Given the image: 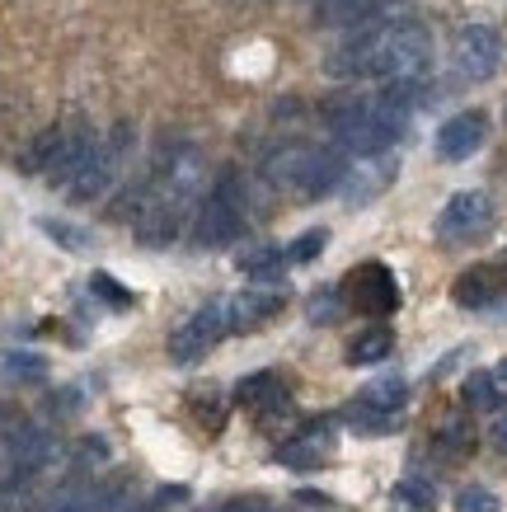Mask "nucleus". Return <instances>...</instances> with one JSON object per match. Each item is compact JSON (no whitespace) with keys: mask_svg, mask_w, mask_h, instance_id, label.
<instances>
[{"mask_svg":"<svg viewBox=\"0 0 507 512\" xmlns=\"http://www.w3.org/2000/svg\"><path fill=\"white\" fill-rule=\"evenodd\" d=\"M432 66V38L418 19H371L357 24V33L324 62V71L338 80H381L404 85L423 80Z\"/></svg>","mask_w":507,"mask_h":512,"instance_id":"obj_1","label":"nucleus"},{"mask_svg":"<svg viewBox=\"0 0 507 512\" xmlns=\"http://www.w3.org/2000/svg\"><path fill=\"white\" fill-rule=\"evenodd\" d=\"M202 188H207V160H202V151L179 146V151L155 156V165L146 170V198H141L137 217H132L137 240H146V245L179 240V231L193 226Z\"/></svg>","mask_w":507,"mask_h":512,"instance_id":"obj_2","label":"nucleus"},{"mask_svg":"<svg viewBox=\"0 0 507 512\" xmlns=\"http://www.w3.org/2000/svg\"><path fill=\"white\" fill-rule=\"evenodd\" d=\"M409 127V99L381 85V94H362V99H338L329 109V132L334 146L348 156H376L390 151Z\"/></svg>","mask_w":507,"mask_h":512,"instance_id":"obj_3","label":"nucleus"},{"mask_svg":"<svg viewBox=\"0 0 507 512\" xmlns=\"http://www.w3.org/2000/svg\"><path fill=\"white\" fill-rule=\"evenodd\" d=\"M343 170L348 160L338 146H306V141H292V146H277L273 156L263 160V174L268 184L292 193V198H324V193H338L343 184Z\"/></svg>","mask_w":507,"mask_h":512,"instance_id":"obj_4","label":"nucleus"},{"mask_svg":"<svg viewBox=\"0 0 507 512\" xmlns=\"http://www.w3.org/2000/svg\"><path fill=\"white\" fill-rule=\"evenodd\" d=\"M249 207H254V198H249L245 174H235V170L221 174V179H216V188H212V193H202L198 212H193V245H198V249L231 245L235 235L245 231Z\"/></svg>","mask_w":507,"mask_h":512,"instance_id":"obj_5","label":"nucleus"},{"mask_svg":"<svg viewBox=\"0 0 507 512\" xmlns=\"http://www.w3.org/2000/svg\"><path fill=\"white\" fill-rule=\"evenodd\" d=\"M127 151H132V127H113V132H104V137L94 141V151L85 156V165L71 174V184H66L62 193L71 202H99L108 188L118 184Z\"/></svg>","mask_w":507,"mask_h":512,"instance_id":"obj_6","label":"nucleus"},{"mask_svg":"<svg viewBox=\"0 0 507 512\" xmlns=\"http://www.w3.org/2000/svg\"><path fill=\"white\" fill-rule=\"evenodd\" d=\"M493 198L489 193H479V188H461V193H451L446 198V207L437 212V240L442 245H470V240H479V235H489L493 226Z\"/></svg>","mask_w":507,"mask_h":512,"instance_id":"obj_7","label":"nucleus"},{"mask_svg":"<svg viewBox=\"0 0 507 512\" xmlns=\"http://www.w3.org/2000/svg\"><path fill=\"white\" fill-rule=\"evenodd\" d=\"M226 334H231V311H226V301H207V306H198L184 325L169 334V357H174V362H198V357L212 353Z\"/></svg>","mask_w":507,"mask_h":512,"instance_id":"obj_8","label":"nucleus"},{"mask_svg":"<svg viewBox=\"0 0 507 512\" xmlns=\"http://www.w3.org/2000/svg\"><path fill=\"white\" fill-rule=\"evenodd\" d=\"M503 62V38L493 24H465L456 33V43H451V71L465 80V85H479V80H489Z\"/></svg>","mask_w":507,"mask_h":512,"instance_id":"obj_9","label":"nucleus"},{"mask_svg":"<svg viewBox=\"0 0 507 512\" xmlns=\"http://www.w3.org/2000/svg\"><path fill=\"white\" fill-rule=\"evenodd\" d=\"M343 301L353 311L381 320V315H395L400 311V282L385 264H357L348 278H343Z\"/></svg>","mask_w":507,"mask_h":512,"instance_id":"obj_10","label":"nucleus"},{"mask_svg":"<svg viewBox=\"0 0 507 512\" xmlns=\"http://www.w3.org/2000/svg\"><path fill=\"white\" fill-rule=\"evenodd\" d=\"M395 174H400V160L390 156V151L357 156L353 165L343 170V184H338V193H343V202H348V207H367V202H376L385 188L395 184Z\"/></svg>","mask_w":507,"mask_h":512,"instance_id":"obj_11","label":"nucleus"},{"mask_svg":"<svg viewBox=\"0 0 507 512\" xmlns=\"http://www.w3.org/2000/svg\"><path fill=\"white\" fill-rule=\"evenodd\" d=\"M451 301L465 311H489L507 301V264H475L451 282Z\"/></svg>","mask_w":507,"mask_h":512,"instance_id":"obj_12","label":"nucleus"},{"mask_svg":"<svg viewBox=\"0 0 507 512\" xmlns=\"http://www.w3.org/2000/svg\"><path fill=\"white\" fill-rule=\"evenodd\" d=\"M489 141V118L479 109H465V113H456V118H446L442 123V132H437V156L442 160H470Z\"/></svg>","mask_w":507,"mask_h":512,"instance_id":"obj_13","label":"nucleus"},{"mask_svg":"<svg viewBox=\"0 0 507 512\" xmlns=\"http://www.w3.org/2000/svg\"><path fill=\"white\" fill-rule=\"evenodd\" d=\"M282 306H287V296L273 292V287H263V282H254L249 292L226 301V311H231V334H249V329L268 325L273 315H282Z\"/></svg>","mask_w":507,"mask_h":512,"instance_id":"obj_14","label":"nucleus"},{"mask_svg":"<svg viewBox=\"0 0 507 512\" xmlns=\"http://www.w3.org/2000/svg\"><path fill=\"white\" fill-rule=\"evenodd\" d=\"M329 451H334V433H329L324 423H315V428L292 433V442H282V447H277V461L292 470H320L324 461H329Z\"/></svg>","mask_w":507,"mask_h":512,"instance_id":"obj_15","label":"nucleus"},{"mask_svg":"<svg viewBox=\"0 0 507 512\" xmlns=\"http://www.w3.org/2000/svg\"><path fill=\"white\" fill-rule=\"evenodd\" d=\"M385 0H315V24L324 29H357V24H371L381 19Z\"/></svg>","mask_w":507,"mask_h":512,"instance_id":"obj_16","label":"nucleus"},{"mask_svg":"<svg viewBox=\"0 0 507 512\" xmlns=\"http://www.w3.org/2000/svg\"><path fill=\"white\" fill-rule=\"evenodd\" d=\"M390 353H395V334L385 325L362 329V334L348 343V362H353V367H376V362H385Z\"/></svg>","mask_w":507,"mask_h":512,"instance_id":"obj_17","label":"nucleus"},{"mask_svg":"<svg viewBox=\"0 0 507 512\" xmlns=\"http://www.w3.org/2000/svg\"><path fill=\"white\" fill-rule=\"evenodd\" d=\"M343 423H348L353 433H362V437H385V433H395L400 414H390V409H376V404H367V400H353L348 409H343Z\"/></svg>","mask_w":507,"mask_h":512,"instance_id":"obj_18","label":"nucleus"},{"mask_svg":"<svg viewBox=\"0 0 507 512\" xmlns=\"http://www.w3.org/2000/svg\"><path fill=\"white\" fill-rule=\"evenodd\" d=\"M62 132H66V123L43 127V132H38V137L24 146V156H19V174H47V170H52L57 146H62Z\"/></svg>","mask_w":507,"mask_h":512,"instance_id":"obj_19","label":"nucleus"},{"mask_svg":"<svg viewBox=\"0 0 507 512\" xmlns=\"http://www.w3.org/2000/svg\"><path fill=\"white\" fill-rule=\"evenodd\" d=\"M240 268H245L254 282H277L282 278V268H287V249L277 245H254L240 254Z\"/></svg>","mask_w":507,"mask_h":512,"instance_id":"obj_20","label":"nucleus"},{"mask_svg":"<svg viewBox=\"0 0 507 512\" xmlns=\"http://www.w3.org/2000/svg\"><path fill=\"white\" fill-rule=\"evenodd\" d=\"M437 451H442L446 461L470 456V451H475V428H470L465 419H446L442 428H437Z\"/></svg>","mask_w":507,"mask_h":512,"instance_id":"obj_21","label":"nucleus"},{"mask_svg":"<svg viewBox=\"0 0 507 512\" xmlns=\"http://www.w3.org/2000/svg\"><path fill=\"white\" fill-rule=\"evenodd\" d=\"M395 508L400 512H432L437 508V489H432L428 480H418V475H409V480L395 484Z\"/></svg>","mask_w":507,"mask_h":512,"instance_id":"obj_22","label":"nucleus"},{"mask_svg":"<svg viewBox=\"0 0 507 512\" xmlns=\"http://www.w3.org/2000/svg\"><path fill=\"white\" fill-rule=\"evenodd\" d=\"M465 404L470 409H479V414H489V409H498L503 404V390H498V381H493V372H470L461 386Z\"/></svg>","mask_w":507,"mask_h":512,"instance_id":"obj_23","label":"nucleus"},{"mask_svg":"<svg viewBox=\"0 0 507 512\" xmlns=\"http://www.w3.org/2000/svg\"><path fill=\"white\" fill-rule=\"evenodd\" d=\"M357 400L376 404V409H390V414H400L404 400H409V386H404V376H381V381H371Z\"/></svg>","mask_w":507,"mask_h":512,"instance_id":"obj_24","label":"nucleus"},{"mask_svg":"<svg viewBox=\"0 0 507 512\" xmlns=\"http://www.w3.org/2000/svg\"><path fill=\"white\" fill-rule=\"evenodd\" d=\"M188 409H193V419H198V428L207 437L221 433V423H226V404L216 400V390H193V395H188Z\"/></svg>","mask_w":507,"mask_h":512,"instance_id":"obj_25","label":"nucleus"},{"mask_svg":"<svg viewBox=\"0 0 507 512\" xmlns=\"http://www.w3.org/2000/svg\"><path fill=\"white\" fill-rule=\"evenodd\" d=\"M0 376H10V381H43L47 362L33 353H5L0 357Z\"/></svg>","mask_w":507,"mask_h":512,"instance_id":"obj_26","label":"nucleus"},{"mask_svg":"<svg viewBox=\"0 0 507 512\" xmlns=\"http://www.w3.org/2000/svg\"><path fill=\"white\" fill-rule=\"evenodd\" d=\"M38 226H43L47 240H57V245H66V249H90V231H80V226H71V221L43 217Z\"/></svg>","mask_w":507,"mask_h":512,"instance_id":"obj_27","label":"nucleus"},{"mask_svg":"<svg viewBox=\"0 0 507 512\" xmlns=\"http://www.w3.org/2000/svg\"><path fill=\"white\" fill-rule=\"evenodd\" d=\"M90 292L99 296V301H108L113 311H127V306L137 301V296L127 292L123 282H118V278H108V273H94V278H90Z\"/></svg>","mask_w":507,"mask_h":512,"instance_id":"obj_28","label":"nucleus"},{"mask_svg":"<svg viewBox=\"0 0 507 512\" xmlns=\"http://www.w3.org/2000/svg\"><path fill=\"white\" fill-rule=\"evenodd\" d=\"M456 512H503V503L484 484H465L461 494H456Z\"/></svg>","mask_w":507,"mask_h":512,"instance_id":"obj_29","label":"nucleus"},{"mask_svg":"<svg viewBox=\"0 0 507 512\" xmlns=\"http://www.w3.org/2000/svg\"><path fill=\"white\" fill-rule=\"evenodd\" d=\"M343 306H348V301H343V287H338V292H315L310 296V320H315V325H334L338 315H343Z\"/></svg>","mask_w":507,"mask_h":512,"instance_id":"obj_30","label":"nucleus"},{"mask_svg":"<svg viewBox=\"0 0 507 512\" xmlns=\"http://www.w3.org/2000/svg\"><path fill=\"white\" fill-rule=\"evenodd\" d=\"M324 245H329V231H306L301 240L287 245V264H310V259H320Z\"/></svg>","mask_w":507,"mask_h":512,"instance_id":"obj_31","label":"nucleus"},{"mask_svg":"<svg viewBox=\"0 0 507 512\" xmlns=\"http://www.w3.org/2000/svg\"><path fill=\"white\" fill-rule=\"evenodd\" d=\"M216 512H273L268 503H249V498H240V503H226V508H216Z\"/></svg>","mask_w":507,"mask_h":512,"instance_id":"obj_32","label":"nucleus"},{"mask_svg":"<svg viewBox=\"0 0 507 512\" xmlns=\"http://www.w3.org/2000/svg\"><path fill=\"white\" fill-rule=\"evenodd\" d=\"M493 447H498V451L507 456V414H503L498 423H493Z\"/></svg>","mask_w":507,"mask_h":512,"instance_id":"obj_33","label":"nucleus"},{"mask_svg":"<svg viewBox=\"0 0 507 512\" xmlns=\"http://www.w3.org/2000/svg\"><path fill=\"white\" fill-rule=\"evenodd\" d=\"M493 381H498V390H503V400H507V357L493 367Z\"/></svg>","mask_w":507,"mask_h":512,"instance_id":"obj_34","label":"nucleus"},{"mask_svg":"<svg viewBox=\"0 0 507 512\" xmlns=\"http://www.w3.org/2000/svg\"><path fill=\"white\" fill-rule=\"evenodd\" d=\"M503 123H507V104H503Z\"/></svg>","mask_w":507,"mask_h":512,"instance_id":"obj_35","label":"nucleus"},{"mask_svg":"<svg viewBox=\"0 0 507 512\" xmlns=\"http://www.w3.org/2000/svg\"><path fill=\"white\" fill-rule=\"evenodd\" d=\"M503 264H507V254H503Z\"/></svg>","mask_w":507,"mask_h":512,"instance_id":"obj_36","label":"nucleus"}]
</instances>
